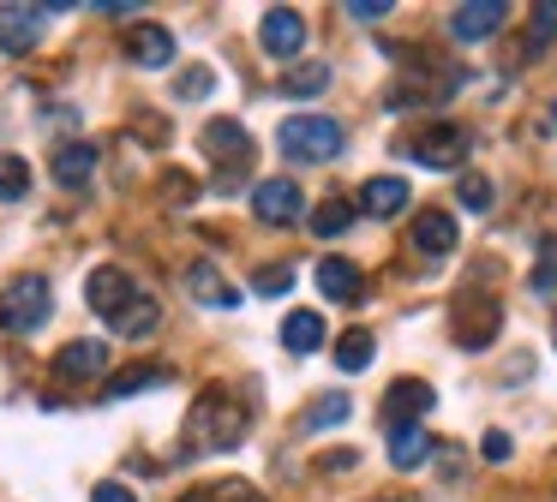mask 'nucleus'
I'll list each match as a JSON object with an SVG mask.
<instances>
[{
  "mask_svg": "<svg viewBox=\"0 0 557 502\" xmlns=\"http://www.w3.org/2000/svg\"><path fill=\"white\" fill-rule=\"evenodd\" d=\"M246 425H252L246 401H234V394L222 389V382H210V389L193 401V413H186V454H216V449H234V442L246 437Z\"/></svg>",
  "mask_w": 557,
  "mask_h": 502,
  "instance_id": "1",
  "label": "nucleus"
},
{
  "mask_svg": "<svg viewBox=\"0 0 557 502\" xmlns=\"http://www.w3.org/2000/svg\"><path fill=\"white\" fill-rule=\"evenodd\" d=\"M288 162H336L342 155V126L330 114H288L276 131Z\"/></svg>",
  "mask_w": 557,
  "mask_h": 502,
  "instance_id": "2",
  "label": "nucleus"
},
{
  "mask_svg": "<svg viewBox=\"0 0 557 502\" xmlns=\"http://www.w3.org/2000/svg\"><path fill=\"white\" fill-rule=\"evenodd\" d=\"M49 305H54V293H49L42 275H13V281L0 287V329L7 335L42 329V323H49Z\"/></svg>",
  "mask_w": 557,
  "mask_h": 502,
  "instance_id": "3",
  "label": "nucleus"
},
{
  "mask_svg": "<svg viewBox=\"0 0 557 502\" xmlns=\"http://www.w3.org/2000/svg\"><path fill=\"white\" fill-rule=\"evenodd\" d=\"M408 150H413V162H425V167H437V174H449V167L468 162L473 138H468V126H456V120H432V126L413 131Z\"/></svg>",
  "mask_w": 557,
  "mask_h": 502,
  "instance_id": "4",
  "label": "nucleus"
},
{
  "mask_svg": "<svg viewBox=\"0 0 557 502\" xmlns=\"http://www.w3.org/2000/svg\"><path fill=\"white\" fill-rule=\"evenodd\" d=\"M497 329H504V305H497V299H468V305L456 311V341L468 347V353H485V347L497 341Z\"/></svg>",
  "mask_w": 557,
  "mask_h": 502,
  "instance_id": "5",
  "label": "nucleus"
},
{
  "mask_svg": "<svg viewBox=\"0 0 557 502\" xmlns=\"http://www.w3.org/2000/svg\"><path fill=\"white\" fill-rule=\"evenodd\" d=\"M252 210H258V222H270V227H294L306 210V191L294 186V179H264V186H252Z\"/></svg>",
  "mask_w": 557,
  "mask_h": 502,
  "instance_id": "6",
  "label": "nucleus"
},
{
  "mask_svg": "<svg viewBox=\"0 0 557 502\" xmlns=\"http://www.w3.org/2000/svg\"><path fill=\"white\" fill-rule=\"evenodd\" d=\"M504 18H509L504 0H461V7L449 12V36H456V42H485V36L504 30Z\"/></svg>",
  "mask_w": 557,
  "mask_h": 502,
  "instance_id": "7",
  "label": "nucleus"
},
{
  "mask_svg": "<svg viewBox=\"0 0 557 502\" xmlns=\"http://www.w3.org/2000/svg\"><path fill=\"white\" fill-rule=\"evenodd\" d=\"M456 239H461V227H456V215L449 210H420L413 215V258H449L456 251Z\"/></svg>",
  "mask_w": 557,
  "mask_h": 502,
  "instance_id": "8",
  "label": "nucleus"
},
{
  "mask_svg": "<svg viewBox=\"0 0 557 502\" xmlns=\"http://www.w3.org/2000/svg\"><path fill=\"white\" fill-rule=\"evenodd\" d=\"M258 42H264V54L294 60V54H300V42H306V18L294 7H270L264 24H258Z\"/></svg>",
  "mask_w": 557,
  "mask_h": 502,
  "instance_id": "9",
  "label": "nucleus"
},
{
  "mask_svg": "<svg viewBox=\"0 0 557 502\" xmlns=\"http://www.w3.org/2000/svg\"><path fill=\"white\" fill-rule=\"evenodd\" d=\"M186 293H193L198 305H210V311H234V305H240V287H234L210 258H198L193 269H186Z\"/></svg>",
  "mask_w": 557,
  "mask_h": 502,
  "instance_id": "10",
  "label": "nucleus"
},
{
  "mask_svg": "<svg viewBox=\"0 0 557 502\" xmlns=\"http://www.w3.org/2000/svg\"><path fill=\"white\" fill-rule=\"evenodd\" d=\"M133 293H138L133 275L114 269V263H102V269H90V275H85V299H90V311H97V317H114V311H121Z\"/></svg>",
  "mask_w": 557,
  "mask_h": 502,
  "instance_id": "11",
  "label": "nucleus"
},
{
  "mask_svg": "<svg viewBox=\"0 0 557 502\" xmlns=\"http://www.w3.org/2000/svg\"><path fill=\"white\" fill-rule=\"evenodd\" d=\"M126 60L133 66H145V72H162V66H174V36L162 30V24H133L126 30Z\"/></svg>",
  "mask_w": 557,
  "mask_h": 502,
  "instance_id": "12",
  "label": "nucleus"
},
{
  "mask_svg": "<svg viewBox=\"0 0 557 502\" xmlns=\"http://www.w3.org/2000/svg\"><path fill=\"white\" fill-rule=\"evenodd\" d=\"M42 18H49V7H0V48L30 54L42 42Z\"/></svg>",
  "mask_w": 557,
  "mask_h": 502,
  "instance_id": "13",
  "label": "nucleus"
},
{
  "mask_svg": "<svg viewBox=\"0 0 557 502\" xmlns=\"http://www.w3.org/2000/svg\"><path fill=\"white\" fill-rule=\"evenodd\" d=\"M432 382L425 377H401V382H389V394H384V413L396 418V425H420L425 413H432Z\"/></svg>",
  "mask_w": 557,
  "mask_h": 502,
  "instance_id": "14",
  "label": "nucleus"
},
{
  "mask_svg": "<svg viewBox=\"0 0 557 502\" xmlns=\"http://www.w3.org/2000/svg\"><path fill=\"white\" fill-rule=\"evenodd\" d=\"M408 203H413V191H408V179H401V174H377V179H366V186H360V210L377 215V222L401 215Z\"/></svg>",
  "mask_w": 557,
  "mask_h": 502,
  "instance_id": "15",
  "label": "nucleus"
},
{
  "mask_svg": "<svg viewBox=\"0 0 557 502\" xmlns=\"http://www.w3.org/2000/svg\"><path fill=\"white\" fill-rule=\"evenodd\" d=\"M54 371H61V382H90L109 371V347L102 341H66L61 353H54Z\"/></svg>",
  "mask_w": 557,
  "mask_h": 502,
  "instance_id": "16",
  "label": "nucleus"
},
{
  "mask_svg": "<svg viewBox=\"0 0 557 502\" xmlns=\"http://www.w3.org/2000/svg\"><path fill=\"white\" fill-rule=\"evenodd\" d=\"M432 430L425 425H389V466H401V473H413V466L432 461Z\"/></svg>",
  "mask_w": 557,
  "mask_h": 502,
  "instance_id": "17",
  "label": "nucleus"
},
{
  "mask_svg": "<svg viewBox=\"0 0 557 502\" xmlns=\"http://www.w3.org/2000/svg\"><path fill=\"white\" fill-rule=\"evenodd\" d=\"M157 323H162V305H157L150 293H133V299H126V305L109 317V329L121 335V341H145V335L157 329Z\"/></svg>",
  "mask_w": 557,
  "mask_h": 502,
  "instance_id": "18",
  "label": "nucleus"
},
{
  "mask_svg": "<svg viewBox=\"0 0 557 502\" xmlns=\"http://www.w3.org/2000/svg\"><path fill=\"white\" fill-rule=\"evenodd\" d=\"M318 293H324L330 305H354V299H360V269H354L348 258H318Z\"/></svg>",
  "mask_w": 557,
  "mask_h": 502,
  "instance_id": "19",
  "label": "nucleus"
},
{
  "mask_svg": "<svg viewBox=\"0 0 557 502\" xmlns=\"http://www.w3.org/2000/svg\"><path fill=\"white\" fill-rule=\"evenodd\" d=\"M205 150L222 155V162H234V174H240V162L252 155V138H246L240 120H210V126H205Z\"/></svg>",
  "mask_w": 557,
  "mask_h": 502,
  "instance_id": "20",
  "label": "nucleus"
},
{
  "mask_svg": "<svg viewBox=\"0 0 557 502\" xmlns=\"http://www.w3.org/2000/svg\"><path fill=\"white\" fill-rule=\"evenodd\" d=\"M324 341H330V329H324L318 311H288V317H282V347H288V353H318Z\"/></svg>",
  "mask_w": 557,
  "mask_h": 502,
  "instance_id": "21",
  "label": "nucleus"
},
{
  "mask_svg": "<svg viewBox=\"0 0 557 502\" xmlns=\"http://www.w3.org/2000/svg\"><path fill=\"white\" fill-rule=\"evenodd\" d=\"M97 174V143H61L54 150V186H85V179Z\"/></svg>",
  "mask_w": 557,
  "mask_h": 502,
  "instance_id": "22",
  "label": "nucleus"
},
{
  "mask_svg": "<svg viewBox=\"0 0 557 502\" xmlns=\"http://www.w3.org/2000/svg\"><path fill=\"white\" fill-rule=\"evenodd\" d=\"M157 382H169V371H162V365H133V371H121V377H109V389H102V401H126V394H138V389H157Z\"/></svg>",
  "mask_w": 557,
  "mask_h": 502,
  "instance_id": "23",
  "label": "nucleus"
},
{
  "mask_svg": "<svg viewBox=\"0 0 557 502\" xmlns=\"http://www.w3.org/2000/svg\"><path fill=\"white\" fill-rule=\"evenodd\" d=\"M30 191V162L13 150H0V203H18Z\"/></svg>",
  "mask_w": 557,
  "mask_h": 502,
  "instance_id": "24",
  "label": "nucleus"
},
{
  "mask_svg": "<svg viewBox=\"0 0 557 502\" xmlns=\"http://www.w3.org/2000/svg\"><path fill=\"white\" fill-rule=\"evenodd\" d=\"M348 227H354V203H348V198H324V203H318V215H312V234L336 239V234H348Z\"/></svg>",
  "mask_w": 557,
  "mask_h": 502,
  "instance_id": "25",
  "label": "nucleus"
},
{
  "mask_svg": "<svg viewBox=\"0 0 557 502\" xmlns=\"http://www.w3.org/2000/svg\"><path fill=\"white\" fill-rule=\"evenodd\" d=\"M372 353H377V341H372L366 329H348V335L336 341V365H342V371H366V365H372Z\"/></svg>",
  "mask_w": 557,
  "mask_h": 502,
  "instance_id": "26",
  "label": "nucleus"
},
{
  "mask_svg": "<svg viewBox=\"0 0 557 502\" xmlns=\"http://www.w3.org/2000/svg\"><path fill=\"white\" fill-rule=\"evenodd\" d=\"M276 90L282 96H324L330 90V66H294V72H282Z\"/></svg>",
  "mask_w": 557,
  "mask_h": 502,
  "instance_id": "27",
  "label": "nucleus"
},
{
  "mask_svg": "<svg viewBox=\"0 0 557 502\" xmlns=\"http://www.w3.org/2000/svg\"><path fill=\"white\" fill-rule=\"evenodd\" d=\"M348 413H354V401H348V394H318V406L300 418V425H306V430H330V425H342Z\"/></svg>",
  "mask_w": 557,
  "mask_h": 502,
  "instance_id": "28",
  "label": "nucleus"
},
{
  "mask_svg": "<svg viewBox=\"0 0 557 502\" xmlns=\"http://www.w3.org/2000/svg\"><path fill=\"white\" fill-rule=\"evenodd\" d=\"M456 198H461V210H473V215H485V210H492V179H485V174H461V186H456Z\"/></svg>",
  "mask_w": 557,
  "mask_h": 502,
  "instance_id": "29",
  "label": "nucleus"
},
{
  "mask_svg": "<svg viewBox=\"0 0 557 502\" xmlns=\"http://www.w3.org/2000/svg\"><path fill=\"white\" fill-rule=\"evenodd\" d=\"M294 287V269L288 263H264V269L252 275V293H264V299H282Z\"/></svg>",
  "mask_w": 557,
  "mask_h": 502,
  "instance_id": "30",
  "label": "nucleus"
},
{
  "mask_svg": "<svg viewBox=\"0 0 557 502\" xmlns=\"http://www.w3.org/2000/svg\"><path fill=\"white\" fill-rule=\"evenodd\" d=\"M186 502H258V490L246 478H228V485H210V490H193Z\"/></svg>",
  "mask_w": 557,
  "mask_h": 502,
  "instance_id": "31",
  "label": "nucleus"
},
{
  "mask_svg": "<svg viewBox=\"0 0 557 502\" xmlns=\"http://www.w3.org/2000/svg\"><path fill=\"white\" fill-rule=\"evenodd\" d=\"M216 90V72L210 66H186L181 78H174V96H186V102H198V96H210Z\"/></svg>",
  "mask_w": 557,
  "mask_h": 502,
  "instance_id": "32",
  "label": "nucleus"
},
{
  "mask_svg": "<svg viewBox=\"0 0 557 502\" xmlns=\"http://www.w3.org/2000/svg\"><path fill=\"white\" fill-rule=\"evenodd\" d=\"M528 281H533V293H557V246L540 251V263H533Z\"/></svg>",
  "mask_w": 557,
  "mask_h": 502,
  "instance_id": "33",
  "label": "nucleus"
},
{
  "mask_svg": "<svg viewBox=\"0 0 557 502\" xmlns=\"http://www.w3.org/2000/svg\"><path fill=\"white\" fill-rule=\"evenodd\" d=\"M552 36H557V7H533V36H528V48L540 54Z\"/></svg>",
  "mask_w": 557,
  "mask_h": 502,
  "instance_id": "34",
  "label": "nucleus"
},
{
  "mask_svg": "<svg viewBox=\"0 0 557 502\" xmlns=\"http://www.w3.org/2000/svg\"><path fill=\"white\" fill-rule=\"evenodd\" d=\"M348 18L377 24V18H389V0H348Z\"/></svg>",
  "mask_w": 557,
  "mask_h": 502,
  "instance_id": "35",
  "label": "nucleus"
},
{
  "mask_svg": "<svg viewBox=\"0 0 557 502\" xmlns=\"http://www.w3.org/2000/svg\"><path fill=\"white\" fill-rule=\"evenodd\" d=\"M90 502H138V497H133V485L109 478V485H97V490H90Z\"/></svg>",
  "mask_w": 557,
  "mask_h": 502,
  "instance_id": "36",
  "label": "nucleus"
},
{
  "mask_svg": "<svg viewBox=\"0 0 557 502\" xmlns=\"http://www.w3.org/2000/svg\"><path fill=\"white\" fill-rule=\"evenodd\" d=\"M509 449H516V442H509L504 430H485V442H480V454H485V461H509Z\"/></svg>",
  "mask_w": 557,
  "mask_h": 502,
  "instance_id": "37",
  "label": "nucleus"
},
{
  "mask_svg": "<svg viewBox=\"0 0 557 502\" xmlns=\"http://www.w3.org/2000/svg\"><path fill=\"white\" fill-rule=\"evenodd\" d=\"M545 120H552V126H557V102H552V108H545Z\"/></svg>",
  "mask_w": 557,
  "mask_h": 502,
  "instance_id": "38",
  "label": "nucleus"
},
{
  "mask_svg": "<svg viewBox=\"0 0 557 502\" xmlns=\"http://www.w3.org/2000/svg\"><path fill=\"white\" fill-rule=\"evenodd\" d=\"M377 502H396V497H377Z\"/></svg>",
  "mask_w": 557,
  "mask_h": 502,
  "instance_id": "39",
  "label": "nucleus"
},
{
  "mask_svg": "<svg viewBox=\"0 0 557 502\" xmlns=\"http://www.w3.org/2000/svg\"><path fill=\"white\" fill-rule=\"evenodd\" d=\"M552 335H557V317H552Z\"/></svg>",
  "mask_w": 557,
  "mask_h": 502,
  "instance_id": "40",
  "label": "nucleus"
}]
</instances>
